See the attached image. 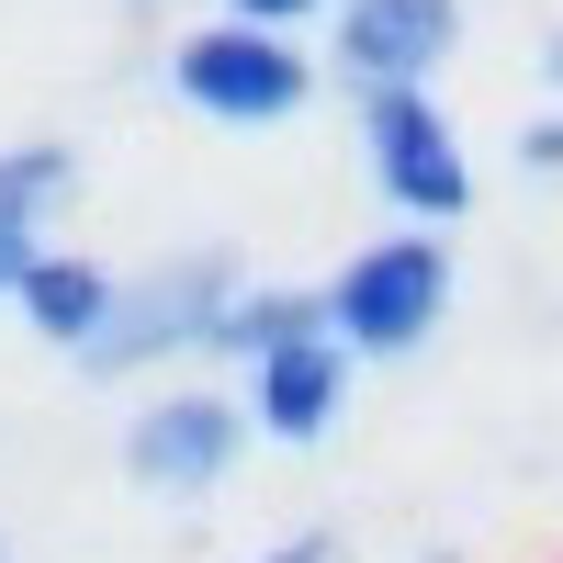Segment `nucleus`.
Segmentation results:
<instances>
[{
	"label": "nucleus",
	"mask_w": 563,
	"mask_h": 563,
	"mask_svg": "<svg viewBox=\"0 0 563 563\" xmlns=\"http://www.w3.org/2000/svg\"><path fill=\"white\" fill-rule=\"evenodd\" d=\"M238 23H271V34H294V23H316V12H339V0H225Z\"/></svg>",
	"instance_id": "obj_11"
},
{
	"label": "nucleus",
	"mask_w": 563,
	"mask_h": 563,
	"mask_svg": "<svg viewBox=\"0 0 563 563\" xmlns=\"http://www.w3.org/2000/svg\"><path fill=\"white\" fill-rule=\"evenodd\" d=\"M462 45V0H339V34H327V68H339L350 102L372 90H429Z\"/></svg>",
	"instance_id": "obj_6"
},
{
	"label": "nucleus",
	"mask_w": 563,
	"mask_h": 563,
	"mask_svg": "<svg viewBox=\"0 0 563 563\" xmlns=\"http://www.w3.org/2000/svg\"><path fill=\"white\" fill-rule=\"evenodd\" d=\"M249 563H350V541H339V530H294V541L249 552Z\"/></svg>",
	"instance_id": "obj_12"
},
{
	"label": "nucleus",
	"mask_w": 563,
	"mask_h": 563,
	"mask_svg": "<svg viewBox=\"0 0 563 563\" xmlns=\"http://www.w3.org/2000/svg\"><path fill=\"white\" fill-rule=\"evenodd\" d=\"M113 451H124V485H147V496H214L249 451V406L214 384H158Z\"/></svg>",
	"instance_id": "obj_5"
},
{
	"label": "nucleus",
	"mask_w": 563,
	"mask_h": 563,
	"mask_svg": "<svg viewBox=\"0 0 563 563\" xmlns=\"http://www.w3.org/2000/svg\"><path fill=\"white\" fill-rule=\"evenodd\" d=\"M68 192H79V147H57V135H34V147H0V225L45 238V214H57Z\"/></svg>",
	"instance_id": "obj_10"
},
{
	"label": "nucleus",
	"mask_w": 563,
	"mask_h": 563,
	"mask_svg": "<svg viewBox=\"0 0 563 563\" xmlns=\"http://www.w3.org/2000/svg\"><path fill=\"white\" fill-rule=\"evenodd\" d=\"M350 372H361V361H350V350L316 327V339L271 350V361H249L238 406H249V429H260V440H282V451H316V440L350 417Z\"/></svg>",
	"instance_id": "obj_7"
},
{
	"label": "nucleus",
	"mask_w": 563,
	"mask_h": 563,
	"mask_svg": "<svg viewBox=\"0 0 563 563\" xmlns=\"http://www.w3.org/2000/svg\"><path fill=\"white\" fill-rule=\"evenodd\" d=\"M451 238L440 225H395V238H372L339 260V282H327V339H339L350 361H406L440 339L451 316Z\"/></svg>",
	"instance_id": "obj_1"
},
{
	"label": "nucleus",
	"mask_w": 563,
	"mask_h": 563,
	"mask_svg": "<svg viewBox=\"0 0 563 563\" xmlns=\"http://www.w3.org/2000/svg\"><path fill=\"white\" fill-rule=\"evenodd\" d=\"M519 169H530V180H563V113H541V124L519 135Z\"/></svg>",
	"instance_id": "obj_13"
},
{
	"label": "nucleus",
	"mask_w": 563,
	"mask_h": 563,
	"mask_svg": "<svg viewBox=\"0 0 563 563\" xmlns=\"http://www.w3.org/2000/svg\"><path fill=\"white\" fill-rule=\"evenodd\" d=\"M238 282L249 271L225 260V249H180L158 271L113 282V316H102V339L79 350V372H90V384H124V372H158L180 350H214V316L238 305Z\"/></svg>",
	"instance_id": "obj_2"
},
{
	"label": "nucleus",
	"mask_w": 563,
	"mask_h": 563,
	"mask_svg": "<svg viewBox=\"0 0 563 563\" xmlns=\"http://www.w3.org/2000/svg\"><path fill=\"white\" fill-rule=\"evenodd\" d=\"M541 79H552V90H563V34H552V45H541Z\"/></svg>",
	"instance_id": "obj_15"
},
{
	"label": "nucleus",
	"mask_w": 563,
	"mask_h": 563,
	"mask_svg": "<svg viewBox=\"0 0 563 563\" xmlns=\"http://www.w3.org/2000/svg\"><path fill=\"white\" fill-rule=\"evenodd\" d=\"M113 282L124 271H102V260H79V249H45L34 271H23V294H12V316L34 327V339L45 350H90V339H102V316H113Z\"/></svg>",
	"instance_id": "obj_8"
},
{
	"label": "nucleus",
	"mask_w": 563,
	"mask_h": 563,
	"mask_svg": "<svg viewBox=\"0 0 563 563\" xmlns=\"http://www.w3.org/2000/svg\"><path fill=\"white\" fill-rule=\"evenodd\" d=\"M45 260V238H23V225H0V305H12L23 294V271Z\"/></svg>",
	"instance_id": "obj_14"
},
{
	"label": "nucleus",
	"mask_w": 563,
	"mask_h": 563,
	"mask_svg": "<svg viewBox=\"0 0 563 563\" xmlns=\"http://www.w3.org/2000/svg\"><path fill=\"white\" fill-rule=\"evenodd\" d=\"M429 563H462V552H429Z\"/></svg>",
	"instance_id": "obj_16"
},
{
	"label": "nucleus",
	"mask_w": 563,
	"mask_h": 563,
	"mask_svg": "<svg viewBox=\"0 0 563 563\" xmlns=\"http://www.w3.org/2000/svg\"><path fill=\"white\" fill-rule=\"evenodd\" d=\"M327 327V282H238V305L214 316V361H271V350H294Z\"/></svg>",
	"instance_id": "obj_9"
},
{
	"label": "nucleus",
	"mask_w": 563,
	"mask_h": 563,
	"mask_svg": "<svg viewBox=\"0 0 563 563\" xmlns=\"http://www.w3.org/2000/svg\"><path fill=\"white\" fill-rule=\"evenodd\" d=\"M169 90L192 102L203 124H294L316 102V57L294 34H271V23H238V12H214L169 45Z\"/></svg>",
	"instance_id": "obj_3"
},
{
	"label": "nucleus",
	"mask_w": 563,
	"mask_h": 563,
	"mask_svg": "<svg viewBox=\"0 0 563 563\" xmlns=\"http://www.w3.org/2000/svg\"><path fill=\"white\" fill-rule=\"evenodd\" d=\"M361 158L372 192H384L406 225H451L474 214V158H462V124L440 113V90H372L361 102Z\"/></svg>",
	"instance_id": "obj_4"
}]
</instances>
